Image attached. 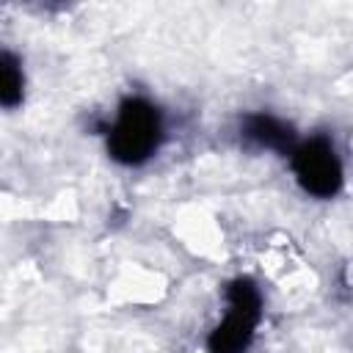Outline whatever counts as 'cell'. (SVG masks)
<instances>
[{"instance_id": "obj_3", "label": "cell", "mask_w": 353, "mask_h": 353, "mask_svg": "<svg viewBox=\"0 0 353 353\" xmlns=\"http://www.w3.org/2000/svg\"><path fill=\"white\" fill-rule=\"evenodd\" d=\"M292 171L301 188L317 199H331L342 188V163L325 138H312L295 146Z\"/></svg>"}, {"instance_id": "obj_4", "label": "cell", "mask_w": 353, "mask_h": 353, "mask_svg": "<svg viewBox=\"0 0 353 353\" xmlns=\"http://www.w3.org/2000/svg\"><path fill=\"white\" fill-rule=\"evenodd\" d=\"M243 135L248 141H254L256 146L265 149H276L284 154L295 152V132L290 124H284L281 119L270 116V113H248L243 119Z\"/></svg>"}, {"instance_id": "obj_2", "label": "cell", "mask_w": 353, "mask_h": 353, "mask_svg": "<svg viewBox=\"0 0 353 353\" xmlns=\"http://www.w3.org/2000/svg\"><path fill=\"white\" fill-rule=\"evenodd\" d=\"M226 301L229 312L210 334V353H243L251 345L262 317V298L251 279H234L226 287Z\"/></svg>"}, {"instance_id": "obj_1", "label": "cell", "mask_w": 353, "mask_h": 353, "mask_svg": "<svg viewBox=\"0 0 353 353\" xmlns=\"http://www.w3.org/2000/svg\"><path fill=\"white\" fill-rule=\"evenodd\" d=\"M163 138V119L160 110L141 97H130L119 105L116 124L108 135V152L113 160L124 165H138L149 160Z\"/></svg>"}, {"instance_id": "obj_5", "label": "cell", "mask_w": 353, "mask_h": 353, "mask_svg": "<svg viewBox=\"0 0 353 353\" xmlns=\"http://www.w3.org/2000/svg\"><path fill=\"white\" fill-rule=\"evenodd\" d=\"M22 69L19 61L6 50L0 55V102L6 108H17L22 102Z\"/></svg>"}]
</instances>
